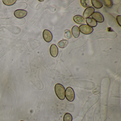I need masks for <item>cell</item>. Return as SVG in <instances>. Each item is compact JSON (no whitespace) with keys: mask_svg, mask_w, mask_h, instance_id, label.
Returning <instances> with one entry per match:
<instances>
[{"mask_svg":"<svg viewBox=\"0 0 121 121\" xmlns=\"http://www.w3.org/2000/svg\"><path fill=\"white\" fill-rule=\"evenodd\" d=\"M55 91L56 95L60 99L63 100L65 98V89L61 84L57 83L55 85Z\"/></svg>","mask_w":121,"mask_h":121,"instance_id":"6da1fadb","label":"cell"},{"mask_svg":"<svg viewBox=\"0 0 121 121\" xmlns=\"http://www.w3.org/2000/svg\"><path fill=\"white\" fill-rule=\"evenodd\" d=\"M65 97L67 100L70 102L73 101L75 98V93L72 88L68 87L66 88L65 91Z\"/></svg>","mask_w":121,"mask_h":121,"instance_id":"7a4b0ae2","label":"cell"},{"mask_svg":"<svg viewBox=\"0 0 121 121\" xmlns=\"http://www.w3.org/2000/svg\"><path fill=\"white\" fill-rule=\"evenodd\" d=\"M80 31L83 34L89 35L92 33L93 31V29L87 25H82L79 27Z\"/></svg>","mask_w":121,"mask_h":121,"instance_id":"3957f363","label":"cell"},{"mask_svg":"<svg viewBox=\"0 0 121 121\" xmlns=\"http://www.w3.org/2000/svg\"><path fill=\"white\" fill-rule=\"evenodd\" d=\"M44 39L47 42H50L53 39V35L51 32L48 30H44L43 33Z\"/></svg>","mask_w":121,"mask_h":121,"instance_id":"277c9868","label":"cell"},{"mask_svg":"<svg viewBox=\"0 0 121 121\" xmlns=\"http://www.w3.org/2000/svg\"><path fill=\"white\" fill-rule=\"evenodd\" d=\"M15 17L18 19H22L25 17L27 14L26 10L22 9L17 10L14 12Z\"/></svg>","mask_w":121,"mask_h":121,"instance_id":"5b68a950","label":"cell"},{"mask_svg":"<svg viewBox=\"0 0 121 121\" xmlns=\"http://www.w3.org/2000/svg\"><path fill=\"white\" fill-rule=\"evenodd\" d=\"M92 17L93 19L95 20L96 22L99 23L103 22L104 21V18L103 15L98 12H94L92 14Z\"/></svg>","mask_w":121,"mask_h":121,"instance_id":"8992f818","label":"cell"},{"mask_svg":"<svg viewBox=\"0 0 121 121\" xmlns=\"http://www.w3.org/2000/svg\"><path fill=\"white\" fill-rule=\"evenodd\" d=\"M95 12V9L92 7H89L87 8L83 12V18H89L91 15H92Z\"/></svg>","mask_w":121,"mask_h":121,"instance_id":"52a82bcc","label":"cell"},{"mask_svg":"<svg viewBox=\"0 0 121 121\" xmlns=\"http://www.w3.org/2000/svg\"><path fill=\"white\" fill-rule=\"evenodd\" d=\"M50 53L52 56L56 57L58 53V47L55 44H52L50 48Z\"/></svg>","mask_w":121,"mask_h":121,"instance_id":"ba28073f","label":"cell"},{"mask_svg":"<svg viewBox=\"0 0 121 121\" xmlns=\"http://www.w3.org/2000/svg\"><path fill=\"white\" fill-rule=\"evenodd\" d=\"M74 22L78 24L81 25L85 22V20L83 17L80 15H76L73 18Z\"/></svg>","mask_w":121,"mask_h":121,"instance_id":"9c48e42d","label":"cell"},{"mask_svg":"<svg viewBox=\"0 0 121 121\" xmlns=\"http://www.w3.org/2000/svg\"><path fill=\"white\" fill-rule=\"evenodd\" d=\"M72 35L75 38H78L80 35V31L79 28L77 26H74L71 29Z\"/></svg>","mask_w":121,"mask_h":121,"instance_id":"30bf717a","label":"cell"},{"mask_svg":"<svg viewBox=\"0 0 121 121\" xmlns=\"http://www.w3.org/2000/svg\"><path fill=\"white\" fill-rule=\"evenodd\" d=\"M86 22L87 24L91 27H94L97 26V22L93 18L89 17L86 19Z\"/></svg>","mask_w":121,"mask_h":121,"instance_id":"8fae6325","label":"cell"},{"mask_svg":"<svg viewBox=\"0 0 121 121\" xmlns=\"http://www.w3.org/2000/svg\"><path fill=\"white\" fill-rule=\"evenodd\" d=\"M91 2L92 5L96 9H100L102 7V3L99 0H92Z\"/></svg>","mask_w":121,"mask_h":121,"instance_id":"7c38bea8","label":"cell"},{"mask_svg":"<svg viewBox=\"0 0 121 121\" xmlns=\"http://www.w3.org/2000/svg\"><path fill=\"white\" fill-rule=\"evenodd\" d=\"M80 3L81 5L84 8H88L92 5L91 0H81Z\"/></svg>","mask_w":121,"mask_h":121,"instance_id":"4fadbf2b","label":"cell"},{"mask_svg":"<svg viewBox=\"0 0 121 121\" xmlns=\"http://www.w3.org/2000/svg\"><path fill=\"white\" fill-rule=\"evenodd\" d=\"M68 44V41L66 40H62L59 42L58 43V46L59 48H63L67 46Z\"/></svg>","mask_w":121,"mask_h":121,"instance_id":"5bb4252c","label":"cell"},{"mask_svg":"<svg viewBox=\"0 0 121 121\" xmlns=\"http://www.w3.org/2000/svg\"><path fill=\"white\" fill-rule=\"evenodd\" d=\"M16 0H3V2L4 4L7 6H11L13 5L16 3Z\"/></svg>","mask_w":121,"mask_h":121,"instance_id":"9a60e30c","label":"cell"},{"mask_svg":"<svg viewBox=\"0 0 121 121\" xmlns=\"http://www.w3.org/2000/svg\"><path fill=\"white\" fill-rule=\"evenodd\" d=\"M73 118L72 116L70 113H66L64 117V121H72Z\"/></svg>","mask_w":121,"mask_h":121,"instance_id":"2e32d148","label":"cell"},{"mask_svg":"<svg viewBox=\"0 0 121 121\" xmlns=\"http://www.w3.org/2000/svg\"><path fill=\"white\" fill-rule=\"evenodd\" d=\"M103 3L104 4V5L106 7L108 8H110L112 5V0H102Z\"/></svg>","mask_w":121,"mask_h":121,"instance_id":"e0dca14e","label":"cell"},{"mask_svg":"<svg viewBox=\"0 0 121 121\" xmlns=\"http://www.w3.org/2000/svg\"><path fill=\"white\" fill-rule=\"evenodd\" d=\"M64 36L66 39H69L71 38L72 37V35H71V32L70 30H65L64 31Z\"/></svg>","mask_w":121,"mask_h":121,"instance_id":"ac0fdd59","label":"cell"},{"mask_svg":"<svg viewBox=\"0 0 121 121\" xmlns=\"http://www.w3.org/2000/svg\"><path fill=\"white\" fill-rule=\"evenodd\" d=\"M117 23L120 26H121V17L120 15H119V16H117Z\"/></svg>","mask_w":121,"mask_h":121,"instance_id":"d6986e66","label":"cell"},{"mask_svg":"<svg viewBox=\"0 0 121 121\" xmlns=\"http://www.w3.org/2000/svg\"><path fill=\"white\" fill-rule=\"evenodd\" d=\"M23 121V120H21V121Z\"/></svg>","mask_w":121,"mask_h":121,"instance_id":"ffe728a7","label":"cell"}]
</instances>
